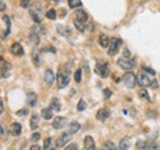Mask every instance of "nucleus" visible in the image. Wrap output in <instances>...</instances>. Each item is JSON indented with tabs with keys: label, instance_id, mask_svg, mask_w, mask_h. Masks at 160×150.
<instances>
[{
	"label": "nucleus",
	"instance_id": "obj_1",
	"mask_svg": "<svg viewBox=\"0 0 160 150\" xmlns=\"http://www.w3.org/2000/svg\"><path fill=\"white\" fill-rule=\"evenodd\" d=\"M88 21H89V16H88V14L84 10L79 9V10L75 11V14H74V25H75L77 30L85 31L86 30Z\"/></svg>",
	"mask_w": 160,
	"mask_h": 150
},
{
	"label": "nucleus",
	"instance_id": "obj_2",
	"mask_svg": "<svg viewBox=\"0 0 160 150\" xmlns=\"http://www.w3.org/2000/svg\"><path fill=\"white\" fill-rule=\"evenodd\" d=\"M30 15L36 23H41L43 19V6L41 2H35L30 8Z\"/></svg>",
	"mask_w": 160,
	"mask_h": 150
},
{
	"label": "nucleus",
	"instance_id": "obj_3",
	"mask_svg": "<svg viewBox=\"0 0 160 150\" xmlns=\"http://www.w3.org/2000/svg\"><path fill=\"white\" fill-rule=\"evenodd\" d=\"M70 81V76H69V70L62 68L59 73L57 75V86L58 89H64Z\"/></svg>",
	"mask_w": 160,
	"mask_h": 150
},
{
	"label": "nucleus",
	"instance_id": "obj_4",
	"mask_svg": "<svg viewBox=\"0 0 160 150\" xmlns=\"http://www.w3.org/2000/svg\"><path fill=\"white\" fill-rule=\"evenodd\" d=\"M122 46V39L120 38H111L108 44V56H116L120 51V47Z\"/></svg>",
	"mask_w": 160,
	"mask_h": 150
},
{
	"label": "nucleus",
	"instance_id": "obj_5",
	"mask_svg": "<svg viewBox=\"0 0 160 150\" xmlns=\"http://www.w3.org/2000/svg\"><path fill=\"white\" fill-rule=\"evenodd\" d=\"M11 73V64L4 58H0V79H6Z\"/></svg>",
	"mask_w": 160,
	"mask_h": 150
},
{
	"label": "nucleus",
	"instance_id": "obj_6",
	"mask_svg": "<svg viewBox=\"0 0 160 150\" xmlns=\"http://www.w3.org/2000/svg\"><path fill=\"white\" fill-rule=\"evenodd\" d=\"M123 82H124L127 89H134V86L137 84V76L134 73L128 72L123 75Z\"/></svg>",
	"mask_w": 160,
	"mask_h": 150
},
{
	"label": "nucleus",
	"instance_id": "obj_7",
	"mask_svg": "<svg viewBox=\"0 0 160 150\" xmlns=\"http://www.w3.org/2000/svg\"><path fill=\"white\" fill-rule=\"evenodd\" d=\"M137 82L139 84L142 88H148V86H152V84H153L150 76L147 74L145 72L138 73V75H137Z\"/></svg>",
	"mask_w": 160,
	"mask_h": 150
},
{
	"label": "nucleus",
	"instance_id": "obj_8",
	"mask_svg": "<svg viewBox=\"0 0 160 150\" xmlns=\"http://www.w3.org/2000/svg\"><path fill=\"white\" fill-rule=\"evenodd\" d=\"M117 64L120 65L122 69H132L134 67V60L131 57H121L117 60Z\"/></svg>",
	"mask_w": 160,
	"mask_h": 150
},
{
	"label": "nucleus",
	"instance_id": "obj_9",
	"mask_svg": "<svg viewBox=\"0 0 160 150\" xmlns=\"http://www.w3.org/2000/svg\"><path fill=\"white\" fill-rule=\"evenodd\" d=\"M95 72L100 75V76H102V78H107L108 74H110L108 64H107V63H101V62H99V63L96 64V67H95Z\"/></svg>",
	"mask_w": 160,
	"mask_h": 150
},
{
	"label": "nucleus",
	"instance_id": "obj_10",
	"mask_svg": "<svg viewBox=\"0 0 160 150\" xmlns=\"http://www.w3.org/2000/svg\"><path fill=\"white\" fill-rule=\"evenodd\" d=\"M72 135H73V134H72L69 131L64 132L63 134H60L59 137L57 138V143H56V144H57V147H59V148L60 147H64V145H65V144L72 139Z\"/></svg>",
	"mask_w": 160,
	"mask_h": 150
},
{
	"label": "nucleus",
	"instance_id": "obj_11",
	"mask_svg": "<svg viewBox=\"0 0 160 150\" xmlns=\"http://www.w3.org/2000/svg\"><path fill=\"white\" fill-rule=\"evenodd\" d=\"M65 124H67V118H64V117H56L54 119H53V128H56V129H62V128H64L65 127Z\"/></svg>",
	"mask_w": 160,
	"mask_h": 150
},
{
	"label": "nucleus",
	"instance_id": "obj_12",
	"mask_svg": "<svg viewBox=\"0 0 160 150\" xmlns=\"http://www.w3.org/2000/svg\"><path fill=\"white\" fill-rule=\"evenodd\" d=\"M54 80H56V76H54L53 70L47 69V70H46V73H44V81H46V84L51 86V85L54 82Z\"/></svg>",
	"mask_w": 160,
	"mask_h": 150
},
{
	"label": "nucleus",
	"instance_id": "obj_13",
	"mask_svg": "<svg viewBox=\"0 0 160 150\" xmlns=\"http://www.w3.org/2000/svg\"><path fill=\"white\" fill-rule=\"evenodd\" d=\"M31 30H32V31H31V35H30V42L36 46V44L40 43V35L37 33V27H36V26L32 27Z\"/></svg>",
	"mask_w": 160,
	"mask_h": 150
},
{
	"label": "nucleus",
	"instance_id": "obj_14",
	"mask_svg": "<svg viewBox=\"0 0 160 150\" xmlns=\"http://www.w3.org/2000/svg\"><path fill=\"white\" fill-rule=\"evenodd\" d=\"M110 117V111L107 110V108H100L98 113H96V118L101 121V122H103V121H106L107 118Z\"/></svg>",
	"mask_w": 160,
	"mask_h": 150
},
{
	"label": "nucleus",
	"instance_id": "obj_15",
	"mask_svg": "<svg viewBox=\"0 0 160 150\" xmlns=\"http://www.w3.org/2000/svg\"><path fill=\"white\" fill-rule=\"evenodd\" d=\"M10 52L14 54V56H22L23 54V48L21 47L20 43H14L11 47H10Z\"/></svg>",
	"mask_w": 160,
	"mask_h": 150
},
{
	"label": "nucleus",
	"instance_id": "obj_16",
	"mask_svg": "<svg viewBox=\"0 0 160 150\" xmlns=\"http://www.w3.org/2000/svg\"><path fill=\"white\" fill-rule=\"evenodd\" d=\"M57 149V144L54 143V140L52 138H47L44 140L43 144V150H56Z\"/></svg>",
	"mask_w": 160,
	"mask_h": 150
},
{
	"label": "nucleus",
	"instance_id": "obj_17",
	"mask_svg": "<svg viewBox=\"0 0 160 150\" xmlns=\"http://www.w3.org/2000/svg\"><path fill=\"white\" fill-rule=\"evenodd\" d=\"M21 131H22V128H21V124L20 123H12L11 126H10V133L14 135V137H18V135H20L21 134Z\"/></svg>",
	"mask_w": 160,
	"mask_h": 150
},
{
	"label": "nucleus",
	"instance_id": "obj_18",
	"mask_svg": "<svg viewBox=\"0 0 160 150\" xmlns=\"http://www.w3.org/2000/svg\"><path fill=\"white\" fill-rule=\"evenodd\" d=\"M41 114H42V117H43L46 121H49L51 118H53V110H52L51 107H48V108H43L42 112H41Z\"/></svg>",
	"mask_w": 160,
	"mask_h": 150
},
{
	"label": "nucleus",
	"instance_id": "obj_19",
	"mask_svg": "<svg viewBox=\"0 0 160 150\" xmlns=\"http://www.w3.org/2000/svg\"><path fill=\"white\" fill-rule=\"evenodd\" d=\"M84 147H85V149H91V148H95V142H94L92 137L88 135V137L84 139Z\"/></svg>",
	"mask_w": 160,
	"mask_h": 150
},
{
	"label": "nucleus",
	"instance_id": "obj_20",
	"mask_svg": "<svg viewBox=\"0 0 160 150\" xmlns=\"http://www.w3.org/2000/svg\"><path fill=\"white\" fill-rule=\"evenodd\" d=\"M38 116L37 114H32L31 117V121H30V126H31V129L32 131H36L38 128Z\"/></svg>",
	"mask_w": 160,
	"mask_h": 150
},
{
	"label": "nucleus",
	"instance_id": "obj_21",
	"mask_svg": "<svg viewBox=\"0 0 160 150\" xmlns=\"http://www.w3.org/2000/svg\"><path fill=\"white\" fill-rule=\"evenodd\" d=\"M99 43H100L101 47L106 48V47H108V44H110V39H108V37H107L106 35L101 33L100 36H99Z\"/></svg>",
	"mask_w": 160,
	"mask_h": 150
},
{
	"label": "nucleus",
	"instance_id": "obj_22",
	"mask_svg": "<svg viewBox=\"0 0 160 150\" xmlns=\"http://www.w3.org/2000/svg\"><path fill=\"white\" fill-rule=\"evenodd\" d=\"M131 148V139L129 138H123L120 143L121 150H128Z\"/></svg>",
	"mask_w": 160,
	"mask_h": 150
},
{
	"label": "nucleus",
	"instance_id": "obj_23",
	"mask_svg": "<svg viewBox=\"0 0 160 150\" xmlns=\"http://www.w3.org/2000/svg\"><path fill=\"white\" fill-rule=\"evenodd\" d=\"M53 111H60L62 110V105H60V101L58 98H53L51 101V106H49Z\"/></svg>",
	"mask_w": 160,
	"mask_h": 150
},
{
	"label": "nucleus",
	"instance_id": "obj_24",
	"mask_svg": "<svg viewBox=\"0 0 160 150\" xmlns=\"http://www.w3.org/2000/svg\"><path fill=\"white\" fill-rule=\"evenodd\" d=\"M36 101H37V95L35 94V92H30V94L27 95V103L30 106H35Z\"/></svg>",
	"mask_w": 160,
	"mask_h": 150
},
{
	"label": "nucleus",
	"instance_id": "obj_25",
	"mask_svg": "<svg viewBox=\"0 0 160 150\" xmlns=\"http://www.w3.org/2000/svg\"><path fill=\"white\" fill-rule=\"evenodd\" d=\"M80 129V124L78 122H72L70 124H69V132L72 133V134H75L77 132H79Z\"/></svg>",
	"mask_w": 160,
	"mask_h": 150
},
{
	"label": "nucleus",
	"instance_id": "obj_26",
	"mask_svg": "<svg viewBox=\"0 0 160 150\" xmlns=\"http://www.w3.org/2000/svg\"><path fill=\"white\" fill-rule=\"evenodd\" d=\"M102 150H117V148L112 142H106L102 145Z\"/></svg>",
	"mask_w": 160,
	"mask_h": 150
},
{
	"label": "nucleus",
	"instance_id": "obj_27",
	"mask_svg": "<svg viewBox=\"0 0 160 150\" xmlns=\"http://www.w3.org/2000/svg\"><path fill=\"white\" fill-rule=\"evenodd\" d=\"M69 8L75 9V8H80L81 6V0H68Z\"/></svg>",
	"mask_w": 160,
	"mask_h": 150
},
{
	"label": "nucleus",
	"instance_id": "obj_28",
	"mask_svg": "<svg viewBox=\"0 0 160 150\" xmlns=\"http://www.w3.org/2000/svg\"><path fill=\"white\" fill-rule=\"evenodd\" d=\"M139 97L143 98V100H147V101H150V97H149V94L145 89H140L139 90Z\"/></svg>",
	"mask_w": 160,
	"mask_h": 150
},
{
	"label": "nucleus",
	"instance_id": "obj_29",
	"mask_svg": "<svg viewBox=\"0 0 160 150\" xmlns=\"http://www.w3.org/2000/svg\"><path fill=\"white\" fill-rule=\"evenodd\" d=\"M2 20H4V22L6 23V32H5V36H6V35H9V32H10V28H11V22H10L9 16H6V15L2 18Z\"/></svg>",
	"mask_w": 160,
	"mask_h": 150
},
{
	"label": "nucleus",
	"instance_id": "obj_30",
	"mask_svg": "<svg viewBox=\"0 0 160 150\" xmlns=\"http://www.w3.org/2000/svg\"><path fill=\"white\" fill-rule=\"evenodd\" d=\"M46 16L48 18L49 20H54L56 18H57V12H56V10H48L47 12H46Z\"/></svg>",
	"mask_w": 160,
	"mask_h": 150
},
{
	"label": "nucleus",
	"instance_id": "obj_31",
	"mask_svg": "<svg viewBox=\"0 0 160 150\" xmlns=\"http://www.w3.org/2000/svg\"><path fill=\"white\" fill-rule=\"evenodd\" d=\"M137 148L139 150L148 149V143H145V142H143V140H138V142H137Z\"/></svg>",
	"mask_w": 160,
	"mask_h": 150
},
{
	"label": "nucleus",
	"instance_id": "obj_32",
	"mask_svg": "<svg viewBox=\"0 0 160 150\" xmlns=\"http://www.w3.org/2000/svg\"><path fill=\"white\" fill-rule=\"evenodd\" d=\"M86 108V103H85V101L84 100H80L79 102H78V111L81 112V111H84Z\"/></svg>",
	"mask_w": 160,
	"mask_h": 150
},
{
	"label": "nucleus",
	"instance_id": "obj_33",
	"mask_svg": "<svg viewBox=\"0 0 160 150\" xmlns=\"http://www.w3.org/2000/svg\"><path fill=\"white\" fill-rule=\"evenodd\" d=\"M74 79L77 82H80L81 81V69H77L75 74H74Z\"/></svg>",
	"mask_w": 160,
	"mask_h": 150
},
{
	"label": "nucleus",
	"instance_id": "obj_34",
	"mask_svg": "<svg viewBox=\"0 0 160 150\" xmlns=\"http://www.w3.org/2000/svg\"><path fill=\"white\" fill-rule=\"evenodd\" d=\"M0 139H6V129L0 124Z\"/></svg>",
	"mask_w": 160,
	"mask_h": 150
},
{
	"label": "nucleus",
	"instance_id": "obj_35",
	"mask_svg": "<svg viewBox=\"0 0 160 150\" xmlns=\"http://www.w3.org/2000/svg\"><path fill=\"white\" fill-rule=\"evenodd\" d=\"M40 138H41L40 133H33V134H32V137H31V139H32L33 142H37Z\"/></svg>",
	"mask_w": 160,
	"mask_h": 150
},
{
	"label": "nucleus",
	"instance_id": "obj_36",
	"mask_svg": "<svg viewBox=\"0 0 160 150\" xmlns=\"http://www.w3.org/2000/svg\"><path fill=\"white\" fill-rule=\"evenodd\" d=\"M20 5L22 8H27V6L30 5V0H21Z\"/></svg>",
	"mask_w": 160,
	"mask_h": 150
},
{
	"label": "nucleus",
	"instance_id": "obj_37",
	"mask_svg": "<svg viewBox=\"0 0 160 150\" xmlns=\"http://www.w3.org/2000/svg\"><path fill=\"white\" fill-rule=\"evenodd\" d=\"M64 150H78V145L77 144H70L69 147H67Z\"/></svg>",
	"mask_w": 160,
	"mask_h": 150
},
{
	"label": "nucleus",
	"instance_id": "obj_38",
	"mask_svg": "<svg viewBox=\"0 0 160 150\" xmlns=\"http://www.w3.org/2000/svg\"><path fill=\"white\" fill-rule=\"evenodd\" d=\"M28 113V110L27 108H25V110H20V111H18V116H26Z\"/></svg>",
	"mask_w": 160,
	"mask_h": 150
},
{
	"label": "nucleus",
	"instance_id": "obj_39",
	"mask_svg": "<svg viewBox=\"0 0 160 150\" xmlns=\"http://www.w3.org/2000/svg\"><path fill=\"white\" fill-rule=\"evenodd\" d=\"M143 69H144V72H147V73H149V74L155 75V72H154V70H152L150 68H145V67H143Z\"/></svg>",
	"mask_w": 160,
	"mask_h": 150
},
{
	"label": "nucleus",
	"instance_id": "obj_40",
	"mask_svg": "<svg viewBox=\"0 0 160 150\" xmlns=\"http://www.w3.org/2000/svg\"><path fill=\"white\" fill-rule=\"evenodd\" d=\"M103 94H105V97H106V98H108V97L111 96V91H110L108 89H105V90H103Z\"/></svg>",
	"mask_w": 160,
	"mask_h": 150
},
{
	"label": "nucleus",
	"instance_id": "obj_41",
	"mask_svg": "<svg viewBox=\"0 0 160 150\" xmlns=\"http://www.w3.org/2000/svg\"><path fill=\"white\" fill-rule=\"evenodd\" d=\"M5 8H6V5H5V2H4L2 0H0V11H2V10H5Z\"/></svg>",
	"mask_w": 160,
	"mask_h": 150
},
{
	"label": "nucleus",
	"instance_id": "obj_42",
	"mask_svg": "<svg viewBox=\"0 0 160 150\" xmlns=\"http://www.w3.org/2000/svg\"><path fill=\"white\" fill-rule=\"evenodd\" d=\"M4 112V103H2V100H1V97H0V114Z\"/></svg>",
	"mask_w": 160,
	"mask_h": 150
},
{
	"label": "nucleus",
	"instance_id": "obj_43",
	"mask_svg": "<svg viewBox=\"0 0 160 150\" xmlns=\"http://www.w3.org/2000/svg\"><path fill=\"white\" fill-rule=\"evenodd\" d=\"M123 57H131V53H129L128 49H124L123 51Z\"/></svg>",
	"mask_w": 160,
	"mask_h": 150
},
{
	"label": "nucleus",
	"instance_id": "obj_44",
	"mask_svg": "<svg viewBox=\"0 0 160 150\" xmlns=\"http://www.w3.org/2000/svg\"><path fill=\"white\" fill-rule=\"evenodd\" d=\"M30 150H42V149H41V147H38V145H32L30 148Z\"/></svg>",
	"mask_w": 160,
	"mask_h": 150
},
{
	"label": "nucleus",
	"instance_id": "obj_45",
	"mask_svg": "<svg viewBox=\"0 0 160 150\" xmlns=\"http://www.w3.org/2000/svg\"><path fill=\"white\" fill-rule=\"evenodd\" d=\"M86 150H96L95 148H91V149H86Z\"/></svg>",
	"mask_w": 160,
	"mask_h": 150
}]
</instances>
